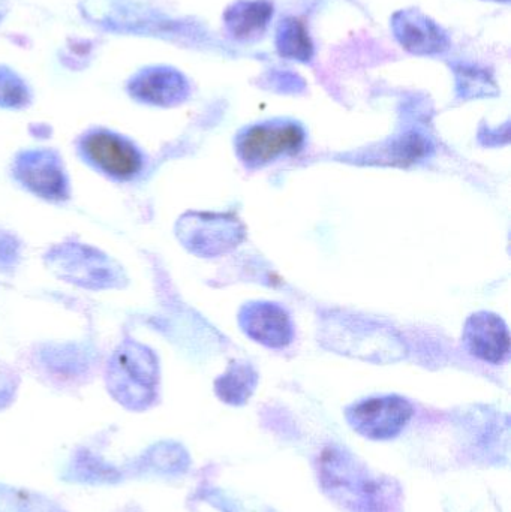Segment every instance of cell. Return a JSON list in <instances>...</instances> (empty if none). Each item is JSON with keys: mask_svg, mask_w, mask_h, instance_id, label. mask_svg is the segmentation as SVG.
Here are the masks:
<instances>
[{"mask_svg": "<svg viewBox=\"0 0 511 512\" xmlns=\"http://www.w3.org/2000/svg\"><path fill=\"white\" fill-rule=\"evenodd\" d=\"M324 492L351 512H395L398 490L392 481L372 475L350 453L327 448L320 460Z\"/></svg>", "mask_w": 511, "mask_h": 512, "instance_id": "cell-1", "label": "cell"}, {"mask_svg": "<svg viewBox=\"0 0 511 512\" xmlns=\"http://www.w3.org/2000/svg\"><path fill=\"white\" fill-rule=\"evenodd\" d=\"M159 363L155 352L126 340L108 361L107 387L111 396L132 411H143L156 400Z\"/></svg>", "mask_w": 511, "mask_h": 512, "instance_id": "cell-2", "label": "cell"}, {"mask_svg": "<svg viewBox=\"0 0 511 512\" xmlns=\"http://www.w3.org/2000/svg\"><path fill=\"white\" fill-rule=\"evenodd\" d=\"M323 345L339 354L369 361H395L407 355L404 340L392 328L354 315L324 319Z\"/></svg>", "mask_w": 511, "mask_h": 512, "instance_id": "cell-3", "label": "cell"}, {"mask_svg": "<svg viewBox=\"0 0 511 512\" xmlns=\"http://www.w3.org/2000/svg\"><path fill=\"white\" fill-rule=\"evenodd\" d=\"M45 261L57 277L81 288H122L128 280L122 267L110 256L80 243L54 246Z\"/></svg>", "mask_w": 511, "mask_h": 512, "instance_id": "cell-4", "label": "cell"}, {"mask_svg": "<svg viewBox=\"0 0 511 512\" xmlns=\"http://www.w3.org/2000/svg\"><path fill=\"white\" fill-rule=\"evenodd\" d=\"M176 231L183 246L201 256L225 254L245 237L239 219L216 213H188L177 222Z\"/></svg>", "mask_w": 511, "mask_h": 512, "instance_id": "cell-5", "label": "cell"}, {"mask_svg": "<svg viewBox=\"0 0 511 512\" xmlns=\"http://www.w3.org/2000/svg\"><path fill=\"white\" fill-rule=\"evenodd\" d=\"M80 152L93 168L119 182L132 180L143 170L144 158L138 147L128 138L104 129L84 135Z\"/></svg>", "mask_w": 511, "mask_h": 512, "instance_id": "cell-6", "label": "cell"}, {"mask_svg": "<svg viewBox=\"0 0 511 512\" xmlns=\"http://www.w3.org/2000/svg\"><path fill=\"white\" fill-rule=\"evenodd\" d=\"M413 414V405L401 396L371 397L345 411L354 432L372 441H389L401 435Z\"/></svg>", "mask_w": 511, "mask_h": 512, "instance_id": "cell-7", "label": "cell"}, {"mask_svg": "<svg viewBox=\"0 0 511 512\" xmlns=\"http://www.w3.org/2000/svg\"><path fill=\"white\" fill-rule=\"evenodd\" d=\"M303 144L305 132L296 123H263L240 135L237 152L248 167H263L281 156L296 155Z\"/></svg>", "mask_w": 511, "mask_h": 512, "instance_id": "cell-8", "label": "cell"}, {"mask_svg": "<svg viewBox=\"0 0 511 512\" xmlns=\"http://www.w3.org/2000/svg\"><path fill=\"white\" fill-rule=\"evenodd\" d=\"M14 177L32 194L48 201L69 198V182L62 159L53 150L35 149L21 152L15 158Z\"/></svg>", "mask_w": 511, "mask_h": 512, "instance_id": "cell-9", "label": "cell"}, {"mask_svg": "<svg viewBox=\"0 0 511 512\" xmlns=\"http://www.w3.org/2000/svg\"><path fill=\"white\" fill-rule=\"evenodd\" d=\"M464 343L471 355L491 364H501L510 355L506 322L491 312L474 313L464 328Z\"/></svg>", "mask_w": 511, "mask_h": 512, "instance_id": "cell-10", "label": "cell"}, {"mask_svg": "<svg viewBox=\"0 0 511 512\" xmlns=\"http://www.w3.org/2000/svg\"><path fill=\"white\" fill-rule=\"evenodd\" d=\"M246 336L267 348H285L294 339L290 315L278 304L249 303L239 315Z\"/></svg>", "mask_w": 511, "mask_h": 512, "instance_id": "cell-11", "label": "cell"}, {"mask_svg": "<svg viewBox=\"0 0 511 512\" xmlns=\"http://www.w3.org/2000/svg\"><path fill=\"white\" fill-rule=\"evenodd\" d=\"M129 92L146 104L170 107L188 96L189 87L185 78L174 69L153 68L138 74L129 84Z\"/></svg>", "mask_w": 511, "mask_h": 512, "instance_id": "cell-12", "label": "cell"}, {"mask_svg": "<svg viewBox=\"0 0 511 512\" xmlns=\"http://www.w3.org/2000/svg\"><path fill=\"white\" fill-rule=\"evenodd\" d=\"M393 30L402 47L411 53H441L449 45V38L441 27L417 11L398 12L393 18Z\"/></svg>", "mask_w": 511, "mask_h": 512, "instance_id": "cell-13", "label": "cell"}, {"mask_svg": "<svg viewBox=\"0 0 511 512\" xmlns=\"http://www.w3.org/2000/svg\"><path fill=\"white\" fill-rule=\"evenodd\" d=\"M273 8L263 0L255 2L234 3L227 14H225V23L233 36L239 39H249L252 36L261 35L272 18Z\"/></svg>", "mask_w": 511, "mask_h": 512, "instance_id": "cell-14", "label": "cell"}, {"mask_svg": "<svg viewBox=\"0 0 511 512\" xmlns=\"http://www.w3.org/2000/svg\"><path fill=\"white\" fill-rule=\"evenodd\" d=\"M258 375L245 361H233L227 372L216 381V394L222 402L243 405L257 387Z\"/></svg>", "mask_w": 511, "mask_h": 512, "instance_id": "cell-15", "label": "cell"}, {"mask_svg": "<svg viewBox=\"0 0 511 512\" xmlns=\"http://www.w3.org/2000/svg\"><path fill=\"white\" fill-rule=\"evenodd\" d=\"M279 53L288 59L309 60L312 56V42L308 30L296 18L282 21L278 30Z\"/></svg>", "mask_w": 511, "mask_h": 512, "instance_id": "cell-16", "label": "cell"}, {"mask_svg": "<svg viewBox=\"0 0 511 512\" xmlns=\"http://www.w3.org/2000/svg\"><path fill=\"white\" fill-rule=\"evenodd\" d=\"M0 512H60L50 502L30 493L0 487Z\"/></svg>", "mask_w": 511, "mask_h": 512, "instance_id": "cell-17", "label": "cell"}, {"mask_svg": "<svg viewBox=\"0 0 511 512\" xmlns=\"http://www.w3.org/2000/svg\"><path fill=\"white\" fill-rule=\"evenodd\" d=\"M29 101L24 84L6 69H0V107H23Z\"/></svg>", "mask_w": 511, "mask_h": 512, "instance_id": "cell-18", "label": "cell"}, {"mask_svg": "<svg viewBox=\"0 0 511 512\" xmlns=\"http://www.w3.org/2000/svg\"><path fill=\"white\" fill-rule=\"evenodd\" d=\"M15 390H17V378L11 370L0 364V408L12 402Z\"/></svg>", "mask_w": 511, "mask_h": 512, "instance_id": "cell-19", "label": "cell"}]
</instances>
